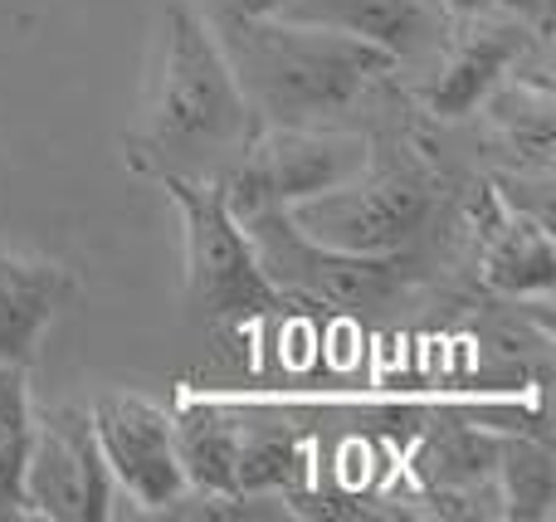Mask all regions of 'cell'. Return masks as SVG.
<instances>
[{"label":"cell","mask_w":556,"mask_h":522,"mask_svg":"<svg viewBox=\"0 0 556 522\" xmlns=\"http://www.w3.org/2000/svg\"><path fill=\"white\" fill-rule=\"evenodd\" d=\"M260 117L250 113L201 5L176 0L162 15L156 68L147 78L142 123L123 137V166L142 181H215L240 162Z\"/></svg>","instance_id":"1"},{"label":"cell","mask_w":556,"mask_h":522,"mask_svg":"<svg viewBox=\"0 0 556 522\" xmlns=\"http://www.w3.org/2000/svg\"><path fill=\"white\" fill-rule=\"evenodd\" d=\"M260 127L342 123L395 78V54L342 29L274 15H205Z\"/></svg>","instance_id":"2"},{"label":"cell","mask_w":556,"mask_h":522,"mask_svg":"<svg viewBox=\"0 0 556 522\" xmlns=\"http://www.w3.org/2000/svg\"><path fill=\"white\" fill-rule=\"evenodd\" d=\"M288 220L332 250L420 254L434 264L444 240H459V181L440 171L410 123L381 127L362 171L337 191L288 205Z\"/></svg>","instance_id":"3"},{"label":"cell","mask_w":556,"mask_h":522,"mask_svg":"<svg viewBox=\"0 0 556 522\" xmlns=\"http://www.w3.org/2000/svg\"><path fill=\"white\" fill-rule=\"evenodd\" d=\"M240 225L254 244L264 279L283 298L337 308L352 318H391L434 269L420 254H352L317 244L288 220V211H260Z\"/></svg>","instance_id":"4"},{"label":"cell","mask_w":556,"mask_h":522,"mask_svg":"<svg viewBox=\"0 0 556 522\" xmlns=\"http://www.w3.org/2000/svg\"><path fill=\"white\" fill-rule=\"evenodd\" d=\"M181 211L186 230V318L211 332H244L250 322L274 318L293 298L264 279L254 244L215 181L166 176L156 181Z\"/></svg>","instance_id":"5"},{"label":"cell","mask_w":556,"mask_h":522,"mask_svg":"<svg viewBox=\"0 0 556 522\" xmlns=\"http://www.w3.org/2000/svg\"><path fill=\"white\" fill-rule=\"evenodd\" d=\"M371 156V132L346 123L317 127H260L240 162L220 176V195L235 220L260 211H288L323 191L346 186Z\"/></svg>","instance_id":"6"},{"label":"cell","mask_w":556,"mask_h":522,"mask_svg":"<svg viewBox=\"0 0 556 522\" xmlns=\"http://www.w3.org/2000/svg\"><path fill=\"white\" fill-rule=\"evenodd\" d=\"M20 498L29 518L54 522H108L117 518V484L93 435L88 406H45L35 410Z\"/></svg>","instance_id":"7"},{"label":"cell","mask_w":556,"mask_h":522,"mask_svg":"<svg viewBox=\"0 0 556 522\" xmlns=\"http://www.w3.org/2000/svg\"><path fill=\"white\" fill-rule=\"evenodd\" d=\"M88 416H93V435L113 469L117 494L137 504V513L162 518L186 494V474L176 464L172 440V410L137 391H103L88 406Z\"/></svg>","instance_id":"8"},{"label":"cell","mask_w":556,"mask_h":522,"mask_svg":"<svg viewBox=\"0 0 556 522\" xmlns=\"http://www.w3.org/2000/svg\"><path fill=\"white\" fill-rule=\"evenodd\" d=\"M538 44H547V35H538L532 25H522L518 15H503V10L450 20L434 78L420 93V117L425 123H464V117H473L483 98Z\"/></svg>","instance_id":"9"},{"label":"cell","mask_w":556,"mask_h":522,"mask_svg":"<svg viewBox=\"0 0 556 522\" xmlns=\"http://www.w3.org/2000/svg\"><path fill=\"white\" fill-rule=\"evenodd\" d=\"M274 20L342 29L366 44H381L386 54H395V64L440 59L450 35V20L434 0H283Z\"/></svg>","instance_id":"10"},{"label":"cell","mask_w":556,"mask_h":522,"mask_svg":"<svg viewBox=\"0 0 556 522\" xmlns=\"http://www.w3.org/2000/svg\"><path fill=\"white\" fill-rule=\"evenodd\" d=\"M78 279L68 264L0 244V361L35 367L45 332L74 303Z\"/></svg>","instance_id":"11"},{"label":"cell","mask_w":556,"mask_h":522,"mask_svg":"<svg viewBox=\"0 0 556 522\" xmlns=\"http://www.w3.org/2000/svg\"><path fill=\"white\" fill-rule=\"evenodd\" d=\"M172 440L191 494H240V410L215 400H181L172 410Z\"/></svg>","instance_id":"12"},{"label":"cell","mask_w":556,"mask_h":522,"mask_svg":"<svg viewBox=\"0 0 556 522\" xmlns=\"http://www.w3.org/2000/svg\"><path fill=\"white\" fill-rule=\"evenodd\" d=\"M240 494H278L298 498L303 488H313V459H307V440L293 425L278 420H260L250 425L240 410Z\"/></svg>","instance_id":"13"},{"label":"cell","mask_w":556,"mask_h":522,"mask_svg":"<svg viewBox=\"0 0 556 522\" xmlns=\"http://www.w3.org/2000/svg\"><path fill=\"white\" fill-rule=\"evenodd\" d=\"M498 513L518 522H542L552 518L556 504V459L547 435H503L498 449Z\"/></svg>","instance_id":"14"},{"label":"cell","mask_w":556,"mask_h":522,"mask_svg":"<svg viewBox=\"0 0 556 522\" xmlns=\"http://www.w3.org/2000/svg\"><path fill=\"white\" fill-rule=\"evenodd\" d=\"M29 435H35V396H29V367L0 361V484L20 498ZM25 504V498H20Z\"/></svg>","instance_id":"15"},{"label":"cell","mask_w":556,"mask_h":522,"mask_svg":"<svg viewBox=\"0 0 556 522\" xmlns=\"http://www.w3.org/2000/svg\"><path fill=\"white\" fill-rule=\"evenodd\" d=\"M493 10H503V15H518L522 25H532L538 35L552 39V0H493Z\"/></svg>","instance_id":"16"},{"label":"cell","mask_w":556,"mask_h":522,"mask_svg":"<svg viewBox=\"0 0 556 522\" xmlns=\"http://www.w3.org/2000/svg\"><path fill=\"white\" fill-rule=\"evenodd\" d=\"M283 0H205V15H278Z\"/></svg>","instance_id":"17"},{"label":"cell","mask_w":556,"mask_h":522,"mask_svg":"<svg viewBox=\"0 0 556 522\" xmlns=\"http://www.w3.org/2000/svg\"><path fill=\"white\" fill-rule=\"evenodd\" d=\"M444 10V20H469V15H483L493 10V0H434Z\"/></svg>","instance_id":"18"},{"label":"cell","mask_w":556,"mask_h":522,"mask_svg":"<svg viewBox=\"0 0 556 522\" xmlns=\"http://www.w3.org/2000/svg\"><path fill=\"white\" fill-rule=\"evenodd\" d=\"M5 518H29V513H25V504H20V498L0 484V522H5Z\"/></svg>","instance_id":"19"},{"label":"cell","mask_w":556,"mask_h":522,"mask_svg":"<svg viewBox=\"0 0 556 522\" xmlns=\"http://www.w3.org/2000/svg\"><path fill=\"white\" fill-rule=\"evenodd\" d=\"M0 171H5V162H0Z\"/></svg>","instance_id":"20"}]
</instances>
